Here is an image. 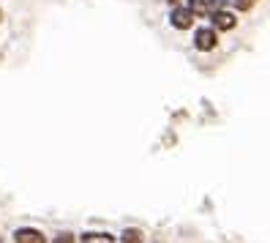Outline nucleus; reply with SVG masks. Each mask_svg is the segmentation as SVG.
<instances>
[{
    "label": "nucleus",
    "mask_w": 270,
    "mask_h": 243,
    "mask_svg": "<svg viewBox=\"0 0 270 243\" xmlns=\"http://www.w3.org/2000/svg\"><path fill=\"white\" fill-rule=\"evenodd\" d=\"M0 19H3V11H0Z\"/></svg>",
    "instance_id": "nucleus-11"
},
{
    "label": "nucleus",
    "mask_w": 270,
    "mask_h": 243,
    "mask_svg": "<svg viewBox=\"0 0 270 243\" xmlns=\"http://www.w3.org/2000/svg\"><path fill=\"white\" fill-rule=\"evenodd\" d=\"M82 243H115V238L109 232H85Z\"/></svg>",
    "instance_id": "nucleus-6"
},
{
    "label": "nucleus",
    "mask_w": 270,
    "mask_h": 243,
    "mask_svg": "<svg viewBox=\"0 0 270 243\" xmlns=\"http://www.w3.org/2000/svg\"><path fill=\"white\" fill-rule=\"evenodd\" d=\"M52 243H74V235H71V232H60Z\"/></svg>",
    "instance_id": "nucleus-9"
},
{
    "label": "nucleus",
    "mask_w": 270,
    "mask_h": 243,
    "mask_svg": "<svg viewBox=\"0 0 270 243\" xmlns=\"http://www.w3.org/2000/svg\"><path fill=\"white\" fill-rule=\"evenodd\" d=\"M210 19H213V28H216V30H232V28L237 25L235 14L221 11V8H218V11H213V14H210Z\"/></svg>",
    "instance_id": "nucleus-4"
},
{
    "label": "nucleus",
    "mask_w": 270,
    "mask_h": 243,
    "mask_svg": "<svg viewBox=\"0 0 270 243\" xmlns=\"http://www.w3.org/2000/svg\"><path fill=\"white\" fill-rule=\"evenodd\" d=\"M194 8H191V6H188V8H175V11H172V14H169V22H172V28L175 30H188V28H191V25H194Z\"/></svg>",
    "instance_id": "nucleus-1"
},
{
    "label": "nucleus",
    "mask_w": 270,
    "mask_h": 243,
    "mask_svg": "<svg viewBox=\"0 0 270 243\" xmlns=\"http://www.w3.org/2000/svg\"><path fill=\"white\" fill-rule=\"evenodd\" d=\"M169 3H180V0H169Z\"/></svg>",
    "instance_id": "nucleus-10"
},
{
    "label": "nucleus",
    "mask_w": 270,
    "mask_h": 243,
    "mask_svg": "<svg viewBox=\"0 0 270 243\" xmlns=\"http://www.w3.org/2000/svg\"><path fill=\"white\" fill-rule=\"evenodd\" d=\"M14 243H47V235L36 227H19L14 232Z\"/></svg>",
    "instance_id": "nucleus-3"
},
{
    "label": "nucleus",
    "mask_w": 270,
    "mask_h": 243,
    "mask_svg": "<svg viewBox=\"0 0 270 243\" xmlns=\"http://www.w3.org/2000/svg\"><path fill=\"white\" fill-rule=\"evenodd\" d=\"M188 6L194 8V14H213L221 8V0H188Z\"/></svg>",
    "instance_id": "nucleus-5"
},
{
    "label": "nucleus",
    "mask_w": 270,
    "mask_h": 243,
    "mask_svg": "<svg viewBox=\"0 0 270 243\" xmlns=\"http://www.w3.org/2000/svg\"><path fill=\"white\" fill-rule=\"evenodd\" d=\"M142 241H145V235H142L139 229H134V227L123 229V235H120V243H142Z\"/></svg>",
    "instance_id": "nucleus-7"
},
{
    "label": "nucleus",
    "mask_w": 270,
    "mask_h": 243,
    "mask_svg": "<svg viewBox=\"0 0 270 243\" xmlns=\"http://www.w3.org/2000/svg\"><path fill=\"white\" fill-rule=\"evenodd\" d=\"M235 6L240 8V11H251V8L256 6V0H235Z\"/></svg>",
    "instance_id": "nucleus-8"
},
{
    "label": "nucleus",
    "mask_w": 270,
    "mask_h": 243,
    "mask_svg": "<svg viewBox=\"0 0 270 243\" xmlns=\"http://www.w3.org/2000/svg\"><path fill=\"white\" fill-rule=\"evenodd\" d=\"M216 44H218V36H216V28H199L194 36V47L199 49V52H210V49H216Z\"/></svg>",
    "instance_id": "nucleus-2"
}]
</instances>
